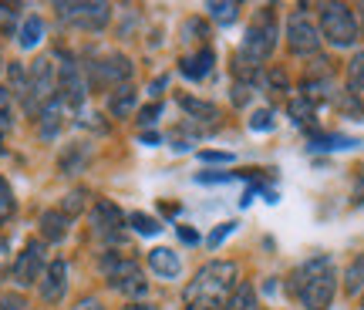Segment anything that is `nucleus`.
I'll return each instance as SVG.
<instances>
[{
	"mask_svg": "<svg viewBox=\"0 0 364 310\" xmlns=\"http://www.w3.org/2000/svg\"><path fill=\"white\" fill-rule=\"evenodd\" d=\"M65 115H68V105L54 95L51 102L41 108V122H38V129H41V139H54L58 132L65 129Z\"/></svg>",
	"mask_w": 364,
	"mask_h": 310,
	"instance_id": "4468645a",
	"label": "nucleus"
},
{
	"mask_svg": "<svg viewBox=\"0 0 364 310\" xmlns=\"http://www.w3.org/2000/svg\"><path fill=\"white\" fill-rule=\"evenodd\" d=\"M159 115H162V105H149V108L142 112V118H139V122H142V125H152V122H156Z\"/></svg>",
	"mask_w": 364,
	"mask_h": 310,
	"instance_id": "58836bf2",
	"label": "nucleus"
},
{
	"mask_svg": "<svg viewBox=\"0 0 364 310\" xmlns=\"http://www.w3.org/2000/svg\"><path fill=\"white\" fill-rule=\"evenodd\" d=\"M199 159H203V162H230L233 155L230 152H199Z\"/></svg>",
	"mask_w": 364,
	"mask_h": 310,
	"instance_id": "a19ab883",
	"label": "nucleus"
},
{
	"mask_svg": "<svg viewBox=\"0 0 364 310\" xmlns=\"http://www.w3.org/2000/svg\"><path fill=\"white\" fill-rule=\"evenodd\" d=\"M179 108H186L193 118H199V122H213L216 125V118H220V108L209 102H196V98H179Z\"/></svg>",
	"mask_w": 364,
	"mask_h": 310,
	"instance_id": "5701e85b",
	"label": "nucleus"
},
{
	"mask_svg": "<svg viewBox=\"0 0 364 310\" xmlns=\"http://www.w3.org/2000/svg\"><path fill=\"white\" fill-rule=\"evenodd\" d=\"M58 88H61V102L68 108H78L85 102V95H88V81L81 78V65L75 58H61V68H58Z\"/></svg>",
	"mask_w": 364,
	"mask_h": 310,
	"instance_id": "1a4fd4ad",
	"label": "nucleus"
},
{
	"mask_svg": "<svg viewBox=\"0 0 364 310\" xmlns=\"http://www.w3.org/2000/svg\"><path fill=\"white\" fill-rule=\"evenodd\" d=\"M11 273H14V284L17 287H31L34 280H41V277H44V243H41V240H31V243L24 246V253L17 257Z\"/></svg>",
	"mask_w": 364,
	"mask_h": 310,
	"instance_id": "9d476101",
	"label": "nucleus"
},
{
	"mask_svg": "<svg viewBox=\"0 0 364 310\" xmlns=\"http://www.w3.org/2000/svg\"><path fill=\"white\" fill-rule=\"evenodd\" d=\"M273 112L270 108H260V112H253V118H250V129L253 132H273Z\"/></svg>",
	"mask_w": 364,
	"mask_h": 310,
	"instance_id": "473e14b6",
	"label": "nucleus"
},
{
	"mask_svg": "<svg viewBox=\"0 0 364 310\" xmlns=\"http://www.w3.org/2000/svg\"><path fill=\"white\" fill-rule=\"evenodd\" d=\"M135 102H139V95H135V88H129V85H122V88L112 91V98H108V112L115 118H129L132 112H135Z\"/></svg>",
	"mask_w": 364,
	"mask_h": 310,
	"instance_id": "a211bd4d",
	"label": "nucleus"
},
{
	"mask_svg": "<svg viewBox=\"0 0 364 310\" xmlns=\"http://www.w3.org/2000/svg\"><path fill=\"white\" fill-rule=\"evenodd\" d=\"M270 88L273 91H287V75L280 68H270Z\"/></svg>",
	"mask_w": 364,
	"mask_h": 310,
	"instance_id": "4c0bfd02",
	"label": "nucleus"
},
{
	"mask_svg": "<svg viewBox=\"0 0 364 310\" xmlns=\"http://www.w3.org/2000/svg\"><path fill=\"white\" fill-rule=\"evenodd\" d=\"M14 21H17V7L0 4V31H4V34H14Z\"/></svg>",
	"mask_w": 364,
	"mask_h": 310,
	"instance_id": "c9c22d12",
	"label": "nucleus"
},
{
	"mask_svg": "<svg viewBox=\"0 0 364 310\" xmlns=\"http://www.w3.org/2000/svg\"><path fill=\"white\" fill-rule=\"evenodd\" d=\"M7 71H11V98L14 95H17V98H24L27 95V71H24V65H11L7 68Z\"/></svg>",
	"mask_w": 364,
	"mask_h": 310,
	"instance_id": "c756f323",
	"label": "nucleus"
},
{
	"mask_svg": "<svg viewBox=\"0 0 364 310\" xmlns=\"http://www.w3.org/2000/svg\"><path fill=\"white\" fill-rule=\"evenodd\" d=\"M0 310H27V304L21 297H4L0 300Z\"/></svg>",
	"mask_w": 364,
	"mask_h": 310,
	"instance_id": "ea45409f",
	"label": "nucleus"
},
{
	"mask_svg": "<svg viewBox=\"0 0 364 310\" xmlns=\"http://www.w3.org/2000/svg\"><path fill=\"white\" fill-rule=\"evenodd\" d=\"M88 75H91V85H98V88H112V85L122 88L132 78V61L125 54H108L102 61H91Z\"/></svg>",
	"mask_w": 364,
	"mask_h": 310,
	"instance_id": "0eeeda50",
	"label": "nucleus"
},
{
	"mask_svg": "<svg viewBox=\"0 0 364 310\" xmlns=\"http://www.w3.org/2000/svg\"><path fill=\"white\" fill-rule=\"evenodd\" d=\"M142 142H145V145H159V135H156V132H152V135L145 132V135H142Z\"/></svg>",
	"mask_w": 364,
	"mask_h": 310,
	"instance_id": "a18cd8bd",
	"label": "nucleus"
},
{
	"mask_svg": "<svg viewBox=\"0 0 364 310\" xmlns=\"http://www.w3.org/2000/svg\"><path fill=\"white\" fill-rule=\"evenodd\" d=\"M129 223L135 226V232H142V236H156V232L162 230V223H159L156 216H149V213H132Z\"/></svg>",
	"mask_w": 364,
	"mask_h": 310,
	"instance_id": "cd10ccee",
	"label": "nucleus"
},
{
	"mask_svg": "<svg viewBox=\"0 0 364 310\" xmlns=\"http://www.w3.org/2000/svg\"><path fill=\"white\" fill-rule=\"evenodd\" d=\"M344 294H351V297L364 294V253L361 257H354L351 267L344 270Z\"/></svg>",
	"mask_w": 364,
	"mask_h": 310,
	"instance_id": "6ab92c4d",
	"label": "nucleus"
},
{
	"mask_svg": "<svg viewBox=\"0 0 364 310\" xmlns=\"http://www.w3.org/2000/svg\"><path fill=\"white\" fill-rule=\"evenodd\" d=\"M213 61H216V54H213L206 44H203V48H199L196 54H186V58H182V61H179V71L189 78V81H203V78L213 71Z\"/></svg>",
	"mask_w": 364,
	"mask_h": 310,
	"instance_id": "2eb2a0df",
	"label": "nucleus"
},
{
	"mask_svg": "<svg viewBox=\"0 0 364 310\" xmlns=\"http://www.w3.org/2000/svg\"><path fill=\"white\" fill-rule=\"evenodd\" d=\"M125 226V216H122V209L112 203V199H98L95 209H91V230L95 236H102V240H115L118 232Z\"/></svg>",
	"mask_w": 364,
	"mask_h": 310,
	"instance_id": "9b49d317",
	"label": "nucleus"
},
{
	"mask_svg": "<svg viewBox=\"0 0 364 310\" xmlns=\"http://www.w3.org/2000/svg\"><path fill=\"white\" fill-rule=\"evenodd\" d=\"M122 310H156L152 304H129V307H122Z\"/></svg>",
	"mask_w": 364,
	"mask_h": 310,
	"instance_id": "c03bdc74",
	"label": "nucleus"
},
{
	"mask_svg": "<svg viewBox=\"0 0 364 310\" xmlns=\"http://www.w3.org/2000/svg\"><path fill=\"white\" fill-rule=\"evenodd\" d=\"M0 68H4V65H0Z\"/></svg>",
	"mask_w": 364,
	"mask_h": 310,
	"instance_id": "49530a36",
	"label": "nucleus"
},
{
	"mask_svg": "<svg viewBox=\"0 0 364 310\" xmlns=\"http://www.w3.org/2000/svg\"><path fill=\"white\" fill-rule=\"evenodd\" d=\"M14 125V108H11V91L0 88V135L4 132H11Z\"/></svg>",
	"mask_w": 364,
	"mask_h": 310,
	"instance_id": "2f4dec72",
	"label": "nucleus"
},
{
	"mask_svg": "<svg viewBox=\"0 0 364 310\" xmlns=\"http://www.w3.org/2000/svg\"><path fill=\"white\" fill-rule=\"evenodd\" d=\"M351 206H364V166L354 172V189H351Z\"/></svg>",
	"mask_w": 364,
	"mask_h": 310,
	"instance_id": "e433bc0d",
	"label": "nucleus"
},
{
	"mask_svg": "<svg viewBox=\"0 0 364 310\" xmlns=\"http://www.w3.org/2000/svg\"><path fill=\"white\" fill-rule=\"evenodd\" d=\"M182 236V243H199V236H196L193 230H186V226H179V230H176Z\"/></svg>",
	"mask_w": 364,
	"mask_h": 310,
	"instance_id": "79ce46f5",
	"label": "nucleus"
},
{
	"mask_svg": "<svg viewBox=\"0 0 364 310\" xmlns=\"http://www.w3.org/2000/svg\"><path fill=\"white\" fill-rule=\"evenodd\" d=\"M287 48L294 54H300V58L317 54V48H321V31H317L314 21H307L300 11L287 21Z\"/></svg>",
	"mask_w": 364,
	"mask_h": 310,
	"instance_id": "6e6552de",
	"label": "nucleus"
},
{
	"mask_svg": "<svg viewBox=\"0 0 364 310\" xmlns=\"http://www.w3.org/2000/svg\"><path fill=\"white\" fill-rule=\"evenodd\" d=\"M85 199H88V193H85V189H75V193H68L65 203H61V213H65L68 220H71V216H78L81 209H85Z\"/></svg>",
	"mask_w": 364,
	"mask_h": 310,
	"instance_id": "c85d7f7f",
	"label": "nucleus"
},
{
	"mask_svg": "<svg viewBox=\"0 0 364 310\" xmlns=\"http://www.w3.org/2000/svg\"><path fill=\"white\" fill-rule=\"evenodd\" d=\"M334 108H338L341 115H351L361 122L364 118V105H361V95H354V91H341L334 95Z\"/></svg>",
	"mask_w": 364,
	"mask_h": 310,
	"instance_id": "b1692460",
	"label": "nucleus"
},
{
	"mask_svg": "<svg viewBox=\"0 0 364 310\" xmlns=\"http://www.w3.org/2000/svg\"><path fill=\"white\" fill-rule=\"evenodd\" d=\"M17 38H21V48H24V51L38 48L41 38H44V21H41V17H27L24 24H21V34H17Z\"/></svg>",
	"mask_w": 364,
	"mask_h": 310,
	"instance_id": "412c9836",
	"label": "nucleus"
},
{
	"mask_svg": "<svg viewBox=\"0 0 364 310\" xmlns=\"http://www.w3.org/2000/svg\"><path fill=\"white\" fill-rule=\"evenodd\" d=\"M277 38H280V27H277V14H273V7H263L260 14H257V21L250 24L247 38H243V44H240V54H236V61L240 65H253L260 68V61H267L273 54V48H277Z\"/></svg>",
	"mask_w": 364,
	"mask_h": 310,
	"instance_id": "7ed1b4c3",
	"label": "nucleus"
},
{
	"mask_svg": "<svg viewBox=\"0 0 364 310\" xmlns=\"http://www.w3.org/2000/svg\"><path fill=\"white\" fill-rule=\"evenodd\" d=\"M223 310H257V294L250 284H236V290L230 294V300L223 304Z\"/></svg>",
	"mask_w": 364,
	"mask_h": 310,
	"instance_id": "aec40b11",
	"label": "nucleus"
},
{
	"mask_svg": "<svg viewBox=\"0 0 364 310\" xmlns=\"http://www.w3.org/2000/svg\"><path fill=\"white\" fill-rule=\"evenodd\" d=\"M54 88H58V68H54L51 58H38L31 65V71H27V95H24L27 112L44 108L54 98Z\"/></svg>",
	"mask_w": 364,
	"mask_h": 310,
	"instance_id": "39448f33",
	"label": "nucleus"
},
{
	"mask_svg": "<svg viewBox=\"0 0 364 310\" xmlns=\"http://www.w3.org/2000/svg\"><path fill=\"white\" fill-rule=\"evenodd\" d=\"M85 162H88V149H85V145H71V149L61 155V162H58V166H61L65 176H75V172L85 169Z\"/></svg>",
	"mask_w": 364,
	"mask_h": 310,
	"instance_id": "393cba45",
	"label": "nucleus"
},
{
	"mask_svg": "<svg viewBox=\"0 0 364 310\" xmlns=\"http://www.w3.org/2000/svg\"><path fill=\"white\" fill-rule=\"evenodd\" d=\"M358 139L351 135H334V132H314L311 135V149L314 152H341V149H358Z\"/></svg>",
	"mask_w": 364,
	"mask_h": 310,
	"instance_id": "dca6fc26",
	"label": "nucleus"
},
{
	"mask_svg": "<svg viewBox=\"0 0 364 310\" xmlns=\"http://www.w3.org/2000/svg\"><path fill=\"white\" fill-rule=\"evenodd\" d=\"M236 179V172H203V176H196V182L199 186H216V182H233Z\"/></svg>",
	"mask_w": 364,
	"mask_h": 310,
	"instance_id": "f704fd0d",
	"label": "nucleus"
},
{
	"mask_svg": "<svg viewBox=\"0 0 364 310\" xmlns=\"http://www.w3.org/2000/svg\"><path fill=\"white\" fill-rule=\"evenodd\" d=\"M236 287V267L226 263V260H213L206 267H199L186 294H182V304L186 310H223V304L230 300Z\"/></svg>",
	"mask_w": 364,
	"mask_h": 310,
	"instance_id": "f257e3e1",
	"label": "nucleus"
},
{
	"mask_svg": "<svg viewBox=\"0 0 364 310\" xmlns=\"http://www.w3.org/2000/svg\"><path fill=\"white\" fill-rule=\"evenodd\" d=\"M348 91L364 95V51H358L348 65Z\"/></svg>",
	"mask_w": 364,
	"mask_h": 310,
	"instance_id": "a878e982",
	"label": "nucleus"
},
{
	"mask_svg": "<svg viewBox=\"0 0 364 310\" xmlns=\"http://www.w3.org/2000/svg\"><path fill=\"white\" fill-rule=\"evenodd\" d=\"M236 226H240V223H220V226H216V230L209 232V240H206V243L213 246V250H216V246H220L223 240H226V236H230V232H236Z\"/></svg>",
	"mask_w": 364,
	"mask_h": 310,
	"instance_id": "72a5a7b5",
	"label": "nucleus"
},
{
	"mask_svg": "<svg viewBox=\"0 0 364 310\" xmlns=\"http://www.w3.org/2000/svg\"><path fill=\"white\" fill-rule=\"evenodd\" d=\"M14 209H17V203H14V193L11 186H7V179H0V223H7L14 216Z\"/></svg>",
	"mask_w": 364,
	"mask_h": 310,
	"instance_id": "7c9ffc66",
	"label": "nucleus"
},
{
	"mask_svg": "<svg viewBox=\"0 0 364 310\" xmlns=\"http://www.w3.org/2000/svg\"><path fill=\"white\" fill-rule=\"evenodd\" d=\"M78 310H105V307H102V304H98L95 297H85V300L78 304Z\"/></svg>",
	"mask_w": 364,
	"mask_h": 310,
	"instance_id": "37998d69",
	"label": "nucleus"
},
{
	"mask_svg": "<svg viewBox=\"0 0 364 310\" xmlns=\"http://www.w3.org/2000/svg\"><path fill=\"white\" fill-rule=\"evenodd\" d=\"M149 267H152V273L162 277V280H176L182 273V260L176 250H169V246H156V250L149 253Z\"/></svg>",
	"mask_w": 364,
	"mask_h": 310,
	"instance_id": "ddd939ff",
	"label": "nucleus"
},
{
	"mask_svg": "<svg viewBox=\"0 0 364 310\" xmlns=\"http://www.w3.org/2000/svg\"><path fill=\"white\" fill-rule=\"evenodd\" d=\"M58 17L71 27L81 31H102L112 21V7L108 4H54Z\"/></svg>",
	"mask_w": 364,
	"mask_h": 310,
	"instance_id": "423d86ee",
	"label": "nucleus"
},
{
	"mask_svg": "<svg viewBox=\"0 0 364 310\" xmlns=\"http://www.w3.org/2000/svg\"><path fill=\"white\" fill-rule=\"evenodd\" d=\"M41 236H44L48 243H61L68 236V216L61 209H48V213L41 216Z\"/></svg>",
	"mask_w": 364,
	"mask_h": 310,
	"instance_id": "f3484780",
	"label": "nucleus"
},
{
	"mask_svg": "<svg viewBox=\"0 0 364 310\" xmlns=\"http://www.w3.org/2000/svg\"><path fill=\"white\" fill-rule=\"evenodd\" d=\"M206 14L216 21V24H233L236 14H240V4H233V0H209Z\"/></svg>",
	"mask_w": 364,
	"mask_h": 310,
	"instance_id": "4be33fe9",
	"label": "nucleus"
},
{
	"mask_svg": "<svg viewBox=\"0 0 364 310\" xmlns=\"http://www.w3.org/2000/svg\"><path fill=\"white\" fill-rule=\"evenodd\" d=\"M290 290L297 294L304 310H327L338 294V270L331 257H314L290 277Z\"/></svg>",
	"mask_w": 364,
	"mask_h": 310,
	"instance_id": "f03ea898",
	"label": "nucleus"
},
{
	"mask_svg": "<svg viewBox=\"0 0 364 310\" xmlns=\"http://www.w3.org/2000/svg\"><path fill=\"white\" fill-rule=\"evenodd\" d=\"M287 112H290V118H294L297 125H307V122L314 118V102H307L304 95H300V98H290Z\"/></svg>",
	"mask_w": 364,
	"mask_h": 310,
	"instance_id": "bb28decb",
	"label": "nucleus"
},
{
	"mask_svg": "<svg viewBox=\"0 0 364 310\" xmlns=\"http://www.w3.org/2000/svg\"><path fill=\"white\" fill-rule=\"evenodd\" d=\"M65 290H68V263L65 260H54V263H48L44 280H41V300L58 304V300L65 297Z\"/></svg>",
	"mask_w": 364,
	"mask_h": 310,
	"instance_id": "f8f14e48",
	"label": "nucleus"
},
{
	"mask_svg": "<svg viewBox=\"0 0 364 310\" xmlns=\"http://www.w3.org/2000/svg\"><path fill=\"white\" fill-rule=\"evenodd\" d=\"M358 17L348 4H324L321 7V38L331 48H354L358 44Z\"/></svg>",
	"mask_w": 364,
	"mask_h": 310,
	"instance_id": "20e7f679",
	"label": "nucleus"
}]
</instances>
